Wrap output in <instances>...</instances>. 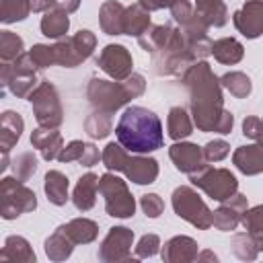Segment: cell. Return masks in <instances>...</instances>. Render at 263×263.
Here are the masks:
<instances>
[{
  "label": "cell",
  "mask_w": 263,
  "mask_h": 263,
  "mask_svg": "<svg viewBox=\"0 0 263 263\" xmlns=\"http://www.w3.org/2000/svg\"><path fill=\"white\" fill-rule=\"evenodd\" d=\"M140 205L148 218H158L164 212V201L158 193H146L140 197Z\"/></svg>",
  "instance_id": "cell-47"
},
{
  "label": "cell",
  "mask_w": 263,
  "mask_h": 263,
  "mask_svg": "<svg viewBox=\"0 0 263 263\" xmlns=\"http://www.w3.org/2000/svg\"><path fill=\"white\" fill-rule=\"evenodd\" d=\"M31 144H33V148H37L41 152V158L49 162L60 156V152L64 148V138L58 132V127L39 125L31 132Z\"/></svg>",
  "instance_id": "cell-18"
},
{
  "label": "cell",
  "mask_w": 263,
  "mask_h": 263,
  "mask_svg": "<svg viewBox=\"0 0 263 263\" xmlns=\"http://www.w3.org/2000/svg\"><path fill=\"white\" fill-rule=\"evenodd\" d=\"M33 12H47V10H64V12H76L80 6V0H29Z\"/></svg>",
  "instance_id": "cell-41"
},
{
  "label": "cell",
  "mask_w": 263,
  "mask_h": 263,
  "mask_svg": "<svg viewBox=\"0 0 263 263\" xmlns=\"http://www.w3.org/2000/svg\"><path fill=\"white\" fill-rule=\"evenodd\" d=\"M23 129H25L23 117L14 111H4L0 115V150L10 152L14 144L21 140Z\"/></svg>",
  "instance_id": "cell-21"
},
{
  "label": "cell",
  "mask_w": 263,
  "mask_h": 263,
  "mask_svg": "<svg viewBox=\"0 0 263 263\" xmlns=\"http://www.w3.org/2000/svg\"><path fill=\"white\" fill-rule=\"evenodd\" d=\"M0 82L2 90H10L18 99H29V95L35 90V86L41 82L37 78V72H18L10 66V62H2L0 68Z\"/></svg>",
  "instance_id": "cell-15"
},
{
  "label": "cell",
  "mask_w": 263,
  "mask_h": 263,
  "mask_svg": "<svg viewBox=\"0 0 263 263\" xmlns=\"http://www.w3.org/2000/svg\"><path fill=\"white\" fill-rule=\"evenodd\" d=\"M0 261H18V263H35V253L25 236L12 234L4 240Z\"/></svg>",
  "instance_id": "cell-24"
},
{
  "label": "cell",
  "mask_w": 263,
  "mask_h": 263,
  "mask_svg": "<svg viewBox=\"0 0 263 263\" xmlns=\"http://www.w3.org/2000/svg\"><path fill=\"white\" fill-rule=\"evenodd\" d=\"M97 66L113 80H125L129 74H132V68H134V60H132V53L127 51L125 45H119V43H109L101 49L99 58H97Z\"/></svg>",
  "instance_id": "cell-12"
},
{
  "label": "cell",
  "mask_w": 263,
  "mask_h": 263,
  "mask_svg": "<svg viewBox=\"0 0 263 263\" xmlns=\"http://www.w3.org/2000/svg\"><path fill=\"white\" fill-rule=\"evenodd\" d=\"M232 164L242 175H259L263 173V142H255L249 146H238L232 152Z\"/></svg>",
  "instance_id": "cell-19"
},
{
  "label": "cell",
  "mask_w": 263,
  "mask_h": 263,
  "mask_svg": "<svg viewBox=\"0 0 263 263\" xmlns=\"http://www.w3.org/2000/svg\"><path fill=\"white\" fill-rule=\"evenodd\" d=\"M99 158H101V154H99V148L95 146V144H90V142H86L84 144V150H82V156H80V164L82 166H95L97 162H99Z\"/></svg>",
  "instance_id": "cell-50"
},
{
  "label": "cell",
  "mask_w": 263,
  "mask_h": 263,
  "mask_svg": "<svg viewBox=\"0 0 263 263\" xmlns=\"http://www.w3.org/2000/svg\"><path fill=\"white\" fill-rule=\"evenodd\" d=\"M41 33L49 39H62L66 37L68 29H70V18H68V12L64 10H47L43 16H41Z\"/></svg>",
  "instance_id": "cell-32"
},
{
  "label": "cell",
  "mask_w": 263,
  "mask_h": 263,
  "mask_svg": "<svg viewBox=\"0 0 263 263\" xmlns=\"http://www.w3.org/2000/svg\"><path fill=\"white\" fill-rule=\"evenodd\" d=\"M62 228L74 245H88L99 236V224L88 218H74L68 224H62Z\"/></svg>",
  "instance_id": "cell-27"
},
{
  "label": "cell",
  "mask_w": 263,
  "mask_h": 263,
  "mask_svg": "<svg viewBox=\"0 0 263 263\" xmlns=\"http://www.w3.org/2000/svg\"><path fill=\"white\" fill-rule=\"evenodd\" d=\"M99 191L105 197V212L113 218H132L136 212V199L127 189V183L113 173L99 177Z\"/></svg>",
  "instance_id": "cell-7"
},
{
  "label": "cell",
  "mask_w": 263,
  "mask_h": 263,
  "mask_svg": "<svg viewBox=\"0 0 263 263\" xmlns=\"http://www.w3.org/2000/svg\"><path fill=\"white\" fill-rule=\"evenodd\" d=\"M232 253L242 261H255L259 251L249 232H238L232 236Z\"/></svg>",
  "instance_id": "cell-40"
},
{
  "label": "cell",
  "mask_w": 263,
  "mask_h": 263,
  "mask_svg": "<svg viewBox=\"0 0 263 263\" xmlns=\"http://www.w3.org/2000/svg\"><path fill=\"white\" fill-rule=\"evenodd\" d=\"M146 90V80L142 74L132 72L125 80H105V78H90L86 86V99L95 109L115 113L132 99L142 97Z\"/></svg>",
  "instance_id": "cell-3"
},
{
  "label": "cell",
  "mask_w": 263,
  "mask_h": 263,
  "mask_svg": "<svg viewBox=\"0 0 263 263\" xmlns=\"http://www.w3.org/2000/svg\"><path fill=\"white\" fill-rule=\"evenodd\" d=\"M150 27V10H146L142 4L125 6V21H123V35L140 37Z\"/></svg>",
  "instance_id": "cell-29"
},
{
  "label": "cell",
  "mask_w": 263,
  "mask_h": 263,
  "mask_svg": "<svg viewBox=\"0 0 263 263\" xmlns=\"http://www.w3.org/2000/svg\"><path fill=\"white\" fill-rule=\"evenodd\" d=\"M97 191H99V177L95 173L82 175L74 187V193H72L74 208L78 212H88L97 201Z\"/></svg>",
  "instance_id": "cell-22"
},
{
  "label": "cell",
  "mask_w": 263,
  "mask_h": 263,
  "mask_svg": "<svg viewBox=\"0 0 263 263\" xmlns=\"http://www.w3.org/2000/svg\"><path fill=\"white\" fill-rule=\"evenodd\" d=\"M29 12H33L29 0H0V21L4 25L25 21Z\"/></svg>",
  "instance_id": "cell-36"
},
{
  "label": "cell",
  "mask_w": 263,
  "mask_h": 263,
  "mask_svg": "<svg viewBox=\"0 0 263 263\" xmlns=\"http://www.w3.org/2000/svg\"><path fill=\"white\" fill-rule=\"evenodd\" d=\"M125 6L117 0H105L99 8V25L107 35H123Z\"/></svg>",
  "instance_id": "cell-20"
},
{
  "label": "cell",
  "mask_w": 263,
  "mask_h": 263,
  "mask_svg": "<svg viewBox=\"0 0 263 263\" xmlns=\"http://www.w3.org/2000/svg\"><path fill=\"white\" fill-rule=\"evenodd\" d=\"M37 208V195L16 177H4L0 181V216L4 220H14L21 214L33 212Z\"/></svg>",
  "instance_id": "cell-6"
},
{
  "label": "cell",
  "mask_w": 263,
  "mask_h": 263,
  "mask_svg": "<svg viewBox=\"0 0 263 263\" xmlns=\"http://www.w3.org/2000/svg\"><path fill=\"white\" fill-rule=\"evenodd\" d=\"M193 14H195V6L189 0H175L171 6V16L179 27L187 25L193 18Z\"/></svg>",
  "instance_id": "cell-46"
},
{
  "label": "cell",
  "mask_w": 263,
  "mask_h": 263,
  "mask_svg": "<svg viewBox=\"0 0 263 263\" xmlns=\"http://www.w3.org/2000/svg\"><path fill=\"white\" fill-rule=\"evenodd\" d=\"M72 41H74V47H76L78 55L82 58V62L88 60V58L92 55L95 47H97V37H95V33L88 31V29H80L78 33H74V35H72Z\"/></svg>",
  "instance_id": "cell-42"
},
{
  "label": "cell",
  "mask_w": 263,
  "mask_h": 263,
  "mask_svg": "<svg viewBox=\"0 0 263 263\" xmlns=\"http://www.w3.org/2000/svg\"><path fill=\"white\" fill-rule=\"evenodd\" d=\"M181 82L189 90V107L193 123L199 132L230 134L234 125V115L224 109L222 82L210 68L205 60L195 62L181 76Z\"/></svg>",
  "instance_id": "cell-1"
},
{
  "label": "cell",
  "mask_w": 263,
  "mask_h": 263,
  "mask_svg": "<svg viewBox=\"0 0 263 263\" xmlns=\"http://www.w3.org/2000/svg\"><path fill=\"white\" fill-rule=\"evenodd\" d=\"M247 210H249L247 197L236 191L232 197L220 201V208L212 212V222H214V226L218 230L230 232V230H234L242 222V216H245Z\"/></svg>",
  "instance_id": "cell-13"
},
{
  "label": "cell",
  "mask_w": 263,
  "mask_h": 263,
  "mask_svg": "<svg viewBox=\"0 0 263 263\" xmlns=\"http://www.w3.org/2000/svg\"><path fill=\"white\" fill-rule=\"evenodd\" d=\"M212 55L224 66H234L242 60L245 47L234 37H222V39H216L212 43Z\"/></svg>",
  "instance_id": "cell-25"
},
{
  "label": "cell",
  "mask_w": 263,
  "mask_h": 263,
  "mask_svg": "<svg viewBox=\"0 0 263 263\" xmlns=\"http://www.w3.org/2000/svg\"><path fill=\"white\" fill-rule=\"evenodd\" d=\"M197 60L187 47V41L181 33V29H175L171 41L156 53H152V70L158 76H183L189 66H193Z\"/></svg>",
  "instance_id": "cell-5"
},
{
  "label": "cell",
  "mask_w": 263,
  "mask_h": 263,
  "mask_svg": "<svg viewBox=\"0 0 263 263\" xmlns=\"http://www.w3.org/2000/svg\"><path fill=\"white\" fill-rule=\"evenodd\" d=\"M53 53H55V64L64 68H76L82 64V58L78 55L72 37H62L53 43Z\"/></svg>",
  "instance_id": "cell-37"
},
{
  "label": "cell",
  "mask_w": 263,
  "mask_h": 263,
  "mask_svg": "<svg viewBox=\"0 0 263 263\" xmlns=\"http://www.w3.org/2000/svg\"><path fill=\"white\" fill-rule=\"evenodd\" d=\"M230 154V144L224 140H212L203 146V158L205 162H220Z\"/></svg>",
  "instance_id": "cell-45"
},
{
  "label": "cell",
  "mask_w": 263,
  "mask_h": 263,
  "mask_svg": "<svg viewBox=\"0 0 263 263\" xmlns=\"http://www.w3.org/2000/svg\"><path fill=\"white\" fill-rule=\"evenodd\" d=\"M160 251V238L156 234H144L136 245L134 259H150Z\"/></svg>",
  "instance_id": "cell-44"
},
{
  "label": "cell",
  "mask_w": 263,
  "mask_h": 263,
  "mask_svg": "<svg viewBox=\"0 0 263 263\" xmlns=\"http://www.w3.org/2000/svg\"><path fill=\"white\" fill-rule=\"evenodd\" d=\"M25 49L23 39L12 31H0V60L12 62L16 60Z\"/></svg>",
  "instance_id": "cell-38"
},
{
  "label": "cell",
  "mask_w": 263,
  "mask_h": 263,
  "mask_svg": "<svg viewBox=\"0 0 263 263\" xmlns=\"http://www.w3.org/2000/svg\"><path fill=\"white\" fill-rule=\"evenodd\" d=\"M242 134H245L247 138L259 142V140H261V134H263V119H259V117H255V115L245 117V121H242Z\"/></svg>",
  "instance_id": "cell-49"
},
{
  "label": "cell",
  "mask_w": 263,
  "mask_h": 263,
  "mask_svg": "<svg viewBox=\"0 0 263 263\" xmlns=\"http://www.w3.org/2000/svg\"><path fill=\"white\" fill-rule=\"evenodd\" d=\"M29 103L33 107V115L39 125L60 127L64 121V109L58 95V88L49 80H41L35 90L29 95Z\"/></svg>",
  "instance_id": "cell-10"
},
{
  "label": "cell",
  "mask_w": 263,
  "mask_h": 263,
  "mask_svg": "<svg viewBox=\"0 0 263 263\" xmlns=\"http://www.w3.org/2000/svg\"><path fill=\"white\" fill-rule=\"evenodd\" d=\"M236 31L247 39H257L263 35V0H247L242 8L232 14Z\"/></svg>",
  "instance_id": "cell-14"
},
{
  "label": "cell",
  "mask_w": 263,
  "mask_h": 263,
  "mask_svg": "<svg viewBox=\"0 0 263 263\" xmlns=\"http://www.w3.org/2000/svg\"><path fill=\"white\" fill-rule=\"evenodd\" d=\"M175 0H138V4H142L146 10L154 12V10H162V8H171Z\"/></svg>",
  "instance_id": "cell-51"
},
{
  "label": "cell",
  "mask_w": 263,
  "mask_h": 263,
  "mask_svg": "<svg viewBox=\"0 0 263 263\" xmlns=\"http://www.w3.org/2000/svg\"><path fill=\"white\" fill-rule=\"evenodd\" d=\"M68 187H70V181L64 173H60V171H47L45 173L43 189H45L47 199L53 205H66V201L70 199L68 197Z\"/></svg>",
  "instance_id": "cell-26"
},
{
  "label": "cell",
  "mask_w": 263,
  "mask_h": 263,
  "mask_svg": "<svg viewBox=\"0 0 263 263\" xmlns=\"http://www.w3.org/2000/svg\"><path fill=\"white\" fill-rule=\"evenodd\" d=\"M166 132L175 142L185 140V138H189L193 134V119L189 117V113L183 107H171L168 109Z\"/></svg>",
  "instance_id": "cell-28"
},
{
  "label": "cell",
  "mask_w": 263,
  "mask_h": 263,
  "mask_svg": "<svg viewBox=\"0 0 263 263\" xmlns=\"http://www.w3.org/2000/svg\"><path fill=\"white\" fill-rule=\"evenodd\" d=\"M242 226L251 234L257 251H263V203L251 208L242 216Z\"/></svg>",
  "instance_id": "cell-34"
},
{
  "label": "cell",
  "mask_w": 263,
  "mask_h": 263,
  "mask_svg": "<svg viewBox=\"0 0 263 263\" xmlns=\"http://www.w3.org/2000/svg\"><path fill=\"white\" fill-rule=\"evenodd\" d=\"M173 210L175 214L189 222L191 226L199 228V230H208L210 226H214L212 222V210L205 205V201L199 197V193L189 187V185H181L173 191Z\"/></svg>",
  "instance_id": "cell-8"
},
{
  "label": "cell",
  "mask_w": 263,
  "mask_h": 263,
  "mask_svg": "<svg viewBox=\"0 0 263 263\" xmlns=\"http://www.w3.org/2000/svg\"><path fill=\"white\" fill-rule=\"evenodd\" d=\"M113 113H107V111H101V109H95L86 121H84V132L92 138V140H101V138H107L113 129Z\"/></svg>",
  "instance_id": "cell-33"
},
{
  "label": "cell",
  "mask_w": 263,
  "mask_h": 263,
  "mask_svg": "<svg viewBox=\"0 0 263 263\" xmlns=\"http://www.w3.org/2000/svg\"><path fill=\"white\" fill-rule=\"evenodd\" d=\"M84 144H86V142H82V140H72L68 146H64V148H62V152H60L58 160H60V162H74V160L78 162V160H80V156H82Z\"/></svg>",
  "instance_id": "cell-48"
},
{
  "label": "cell",
  "mask_w": 263,
  "mask_h": 263,
  "mask_svg": "<svg viewBox=\"0 0 263 263\" xmlns=\"http://www.w3.org/2000/svg\"><path fill=\"white\" fill-rule=\"evenodd\" d=\"M134 245V230L127 226H113L109 228L107 236L99 247V259L103 263H117L132 257Z\"/></svg>",
  "instance_id": "cell-11"
},
{
  "label": "cell",
  "mask_w": 263,
  "mask_h": 263,
  "mask_svg": "<svg viewBox=\"0 0 263 263\" xmlns=\"http://www.w3.org/2000/svg\"><path fill=\"white\" fill-rule=\"evenodd\" d=\"M195 12L208 27H224L228 23V8L222 0H195Z\"/></svg>",
  "instance_id": "cell-30"
},
{
  "label": "cell",
  "mask_w": 263,
  "mask_h": 263,
  "mask_svg": "<svg viewBox=\"0 0 263 263\" xmlns=\"http://www.w3.org/2000/svg\"><path fill=\"white\" fill-rule=\"evenodd\" d=\"M12 173H14V177L18 179V181H29L33 175H35V171H37V156L33 154V152H21L14 160H12Z\"/></svg>",
  "instance_id": "cell-39"
},
{
  "label": "cell",
  "mask_w": 263,
  "mask_h": 263,
  "mask_svg": "<svg viewBox=\"0 0 263 263\" xmlns=\"http://www.w3.org/2000/svg\"><path fill=\"white\" fill-rule=\"evenodd\" d=\"M168 156L175 164V168L179 173H195L199 171L203 164H205V158H203V148H199L197 144L193 142H175L171 148H168Z\"/></svg>",
  "instance_id": "cell-16"
},
{
  "label": "cell",
  "mask_w": 263,
  "mask_h": 263,
  "mask_svg": "<svg viewBox=\"0 0 263 263\" xmlns=\"http://www.w3.org/2000/svg\"><path fill=\"white\" fill-rule=\"evenodd\" d=\"M189 181L214 201H224L238 191V181L228 168H214L210 164H203L199 171L191 173Z\"/></svg>",
  "instance_id": "cell-9"
},
{
  "label": "cell",
  "mask_w": 263,
  "mask_h": 263,
  "mask_svg": "<svg viewBox=\"0 0 263 263\" xmlns=\"http://www.w3.org/2000/svg\"><path fill=\"white\" fill-rule=\"evenodd\" d=\"M175 33V27L173 25H150L140 37H138V43L144 51L148 53H156L160 51L173 37Z\"/></svg>",
  "instance_id": "cell-23"
},
{
  "label": "cell",
  "mask_w": 263,
  "mask_h": 263,
  "mask_svg": "<svg viewBox=\"0 0 263 263\" xmlns=\"http://www.w3.org/2000/svg\"><path fill=\"white\" fill-rule=\"evenodd\" d=\"M197 255H199V245L185 234L168 238L160 249V257L164 263H191L197 261Z\"/></svg>",
  "instance_id": "cell-17"
},
{
  "label": "cell",
  "mask_w": 263,
  "mask_h": 263,
  "mask_svg": "<svg viewBox=\"0 0 263 263\" xmlns=\"http://www.w3.org/2000/svg\"><path fill=\"white\" fill-rule=\"evenodd\" d=\"M29 55L33 60V64L37 66V70L41 68H49V66H55V53H53V45H43V43H37L29 49Z\"/></svg>",
  "instance_id": "cell-43"
},
{
  "label": "cell",
  "mask_w": 263,
  "mask_h": 263,
  "mask_svg": "<svg viewBox=\"0 0 263 263\" xmlns=\"http://www.w3.org/2000/svg\"><path fill=\"white\" fill-rule=\"evenodd\" d=\"M220 82H222V88H226L236 99H247L253 90L251 78L245 72H226L224 76H220Z\"/></svg>",
  "instance_id": "cell-35"
},
{
  "label": "cell",
  "mask_w": 263,
  "mask_h": 263,
  "mask_svg": "<svg viewBox=\"0 0 263 263\" xmlns=\"http://www.w3.org/2000/svg\"><path fill=\"white\" fill-rule=\"evenodd\" d=\"M203 259H210V261H218V257L212 253V251H203L197 255V261H203Z\"/></svg>",
  "instance_id": "cell-52"
},
{
  "label": "cell",
  "mask_w": 263,
  "mask_h": 263,
  "mask_svg": "<svg viewBox=\"0 0 263 263\" xmlns=\"http://www.w3.org/2000/svg\"><path fill=\"white\" fill-rule=\"evenodd\" d=\"M115 136L117 142L132 154H148L162 148L164 144L158 115L140 105H132L121 113L115 125Z\"/></svg>",
  "instance_id": "cell-2"
},
{
  "label": "cell",
  "mask_w": 263,
  "mask_h": 263,
  "mask_svg": "<svg viewBox=\"0 0 263 263\" xmlns=\"http://www.w3.org/2000/svg\"><path fill=\"white\" fill-rule=\"evenodd\" d=\"M101 160L109 171L123 173L136 185H150L158 177V162L152 156L142 154H127V150L117 142H109L103 152Z\"/></svg>",
  "instance_id": "cell-4"
},
{
  "label": "cell",
  "mask_w": 263,
  "mask_h": 263,
  "mask_svg": "<svg viewBox=\"0 0 263 263\" xmlns=\"http://www.w3.org/2000/svg\"><path fill=\"white\" fill-rule=\"evenodd\" d=\"M43 247H45L47 259H51V261H66V259L72 255V251H74V242H72V238L64 232L62 226H58V228L53 230V234L45 240Z\"/></svg>",
  "instance_id": "cell-31"
}]
</instances>
